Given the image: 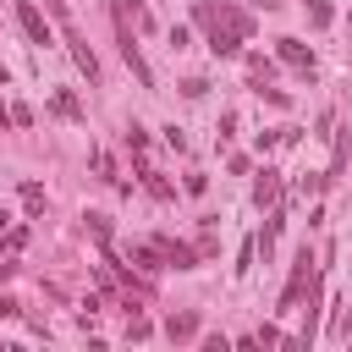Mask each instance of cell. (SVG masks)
<instances>
[{
  "mask_svg": "<svg viewBox=\"0 0 352 352\" xmlns=\"http://www.w3.org/2000/svg\"><path fill=\"white\" fill-rule=\"evenodd\" d=\"M314 275H319V270H314V253H308V248H297V258H292V275H286V292H280V308H297Z\"/></svg>",
  "mask_w": 352,
  "mask_h": 352,
  "instance_id": "6da1fadb",
  "label": "cell"
},
{
  "mask_svg": "<svg viewBox=\"0 0 352 352\" xmlns=\"http://www.w3.org/2000/svg\"><path fill=\"white\" fill-rule=\"evenodd\" d=\"M154 242H160V253H165L170 270H192V264H198V248H187V242H176V236H154Z\"/></svg>",
  "mask_w": 352,
  "mask_h": 352,
  "instance_id": "277c9868",
  "label": "cell"
},
{
  "mask_svg": "<svg viewBox=\"0 0 352 352\" xmlns=\"http://www.w3.org/2000/svg\"><path fill=\"white\" fill-rule=\"evenodd\" d=\"M16 22H22L28 44H50V22H44V11H38L33 0H16Z\"/></svg>",
  "mask_w": 352,
  "mask_h": 352,
  "instance_id": "7a4b0ae2",
  "label": "cell"
},
{
  "mask_svg": "<svg viewBox=\"0 0 352 352\" xmlns=\"http://www.w3.org/2000/svg\"><path fill=\"white\" fill-rule=\"evenodd\" d=\"M82 220H88V231H94V242H110V214H99V209H88Z\"/></svg>",
  "mask_w": 352,
  "mask_h": 352,
  "instance_id": "9a60e30c",
  "label": "cell"
},
{
  "mask_svg": "<svg viewBox=\"0 0 352 352\" xmlns=\"http://www.w3.org/2000/svg\"><path fill=\"white\" fill-rule=\"evenodd\" d=\"M66 44H72V60H77V66L88 72V82H94V77H99V60H94V50H88V38H82V33L72 28V16H66Z\"/></svg>",
  "mask_w": 352,
  "mask_h": 352,
  "instance_id": "3957f363",
  "label": "cell"
},
{
  "mask_svg": "<svg viewBox=\"0 0 352 352\" xmlns=\"http://www.w3.org/2000/svg\"><path fill=\"white\" fill-rule=\"evenodd\" d=\"M165 336H170V341H192V336H198V314H170V319H165Z\"/></svg>",
  "mask_w": 352,
  "mask_h": 352,
  "instance_id": "ba28073f",
  "label": "cell"
},
{
  "mask_svg": "<svg viewBox=\"0 0 352 352\" xmlns=\"http://www.w3.org/2000/svg\"><path fill=\"white\" fill-rule=\"evenodd\" d=\"M0 126H11V110H6V99H0Z\"/></svg>",
  "mask_w": 352,
  "mask_h": 352,
  "instance_id": "7402d4cb",
  "label": "cell"
},
{
  "mask_svg": "<svg viewBox=\"0 0 352 352\" xmlns=\"http://www.w3.org/2000/svg\"><path fill=\"white\" fill-rule=\"evenodd\" d=\"M22 204H28V214H38L44 209V187L38 182H22Z\"/></svg>",
  "mask_w": 352,
  "mask_h": 352,
  "instance_id": "2e32d148",
  "label": "cell"
},
{
  "mask_svg": "<svg viewBox=\"0 0 352 352\" xmlns=\"http://www.w3.org/2000/svg\"><path fill=\"white\" fill-rule=\"evenodd\" d=\"M270 72H275V66H270L264 55H248V82H253V88H258V82H270Z\"/></svg>",
  "mask_w": 352,
  "mask_h": 352,
  "instance_id": "5bb4252c",
  "label": "cell"
},
{
  "mask_svg": "<svg viewBox=\"0 0 352 352\" xmlns=\"http://www.w3.org/2000/svg\"><path fill=\"white\" fill-rule=\"evenodd\" d=\"M94 170H99V176H104L110 187H121V192H126V182L116 176V165H110V154H104V148H94Z\"/></svg>",
  "mask_w": 352,
  "mask_h": 352,
  "instance_id": "7c38bea8",
  "label": "cell"
},
{
  "mask_svg": "<svg viewBox=\"0 0 352 352\" xmlns=\"http://www.w3.org/2000/svg\"><path fill=\"white\" fill-rule=\"evenodd\" d=\"M302 6H308V22H314V28H330V16H336L330 0H302Z\"/></svg>",
  "mask_w": 352,
  "mask_h": 352,
  "instance_id": "4fadbf2b",
  "label": "cell"
},
{
  "mask_svg": "<svg viewBox=\"0 0 352 352\" xmlns=\"http://www.w3.org/2000/svg\"><path fill=\"white\" fill-rule=\"evenodd\" d=\"M126 143H132V148L143 154V148H148V132H143V126H126Z\"/></svg>",
  "mask_w": 352,
  "mask_h": 352,
  "instance_id": "ffe728a7",
  "label": "cell"
},
{
  "mask_svg": "<svg viewBox=\"0 0 352 352\" xmlns=\"http://www.w3.org/2000/svg\"><path fill=\"white\" fill-rule=\"evenodd\" d=\"M50 110H55V116H66V121H77V116H82V104H77V94H66V88H60V94L50 99Z\"/></svg>",
  "mask_w": 352,
  "mask_h": 352,
  "instance_id": "8fae6325",
  "label": "cell"
},
{
  "mask_svg": "<svg viewBox=\"0 0 352 352\" xmlns=\"http://www.w3.org/2000/svg\"><path fill=\"white\" fill-rule=\"evenodd\" d=\"M275 50H280V60H286V66H297L302 77H314V50H308V44H297V38H280Z\"/></svg>",
  "mask_w": 352,
  "mask_h": 352,
  "instance_id": "5b68a950",
  "label": "cell"
},
{
  "mask_svg": "<svg viewBox=\"0 0 352 352\" xmlns=\"http://www.w3.org/2000/svg\"><path fill=\"white\" fill-rule=\"evenodd\" d=\"M220 22H226V28H236V33H242V38H248V33H253V16H248V11H242V6H231V0H226V6H220Z\"/></svg>",
  "mask_w": 352,
  "mask_h": 352,
  "instance_id": "9c48e42d",
  "label": "cell"
},
{
  "mask_svg": "<svg viewBox=\"0 0 352 352\" xmlns=\"http://www.w3.org/2000/svg\"><path fill=\"white\" fill-rule=\"evenodd\" d=\"M16 314H22V302H16V297H6V292H0V319H16Z\"/></svg>",
  "mask_w": 352,
  "mask_h": 352,
  "instance_id": "44dd1931",
  "label": "cell"
},
{
  "mask_svg": "<svg viewBox=\"0 0 352 352\" xmlns=\"http://www.w3.org/2000/svg\"><path fill=\"white\" fill-rule=\"evenodd\" d=\"M209 50H214V55H236V50H242V33L226 28V22L214 16V28H209Z\"/></svg>",
  "mask_w": 352,
  "mask_h": 352,
  "instance_id": "8992f818",
  "label": "cell"
},
{
  "mask_svg": "<svg viewBox=\"0 0 352 352\" xmlns=\"http://www.w3.org/2000/svg\"><path fill=\"white\" fill-rule=\"evenodd\" d=\"M138 176H143V187H148L154 198H176V187H170V182H165V176H160L154 165H138Z\"/></svg>",
  "mask_w": 352,
  "mask_h": 352,
  "instance_id": "30bf717a",
  "label": "cell"
},
{
  "mask_svg": "<svg viewBox=\"0 0 352 352\" xmlns=\"http://www.w3.org/2000/svg\"><path fill=\"white\" fill-rule=\"evenodd\" d=\"M182 94H187V99H204V94H209V82H204V77H187V82H182Z\"/></svg>",
  "mask_w": 352,
  "mask_h": 352,
  "instance_id": "ac0fdd59",
  "label": "cell"
},
{
  "mask_svg": "<svg viewBox=\"0 0 352 352\" xmlns=\"http://www.w3.org/2000/svg\"><path fill=\"white\" fill-rule=\"evenodd\" d=\"M126 336H132V341H143V336H148V319H143V314H132V319H126Z\"/></svg>",
  "mask_w": 352,
  "mask_h": 352,
  "instance_id": "d6986e66",
  "label": "cell"
},
{
  "mask_svg": "<svg viewBox=\"0 0 352 352\" xmlns=\"http://www.w3.org/2000/svg\"><path fill=\"white\" fill-rule=\"evenodd\" d=\"M253 204H258V209H264V204H270V209L280 204V170H270V165H264V176L253 182Z\"/></svg>",
  "mask_w": 352,
  "mask_h": 352,
  "instance_id": "52a82bcc",
  "label": "cell"
},
{
  "mask_svg": "<svg viewBox=\"0 0 352 352\" xmlns=\"http://www.w3.org/2000/svg\"><path fill=\"white\" fill-rule=\"evenodd\" d=\"M253 253H258V236H248V242H242V253H236V275H248V270H253Z\"/></svg>",
  "mask_w": 352,
  "mask_h": 352,
  "instance_id": "e0dca14e",
  "label": "cell"
}]
</instances>
